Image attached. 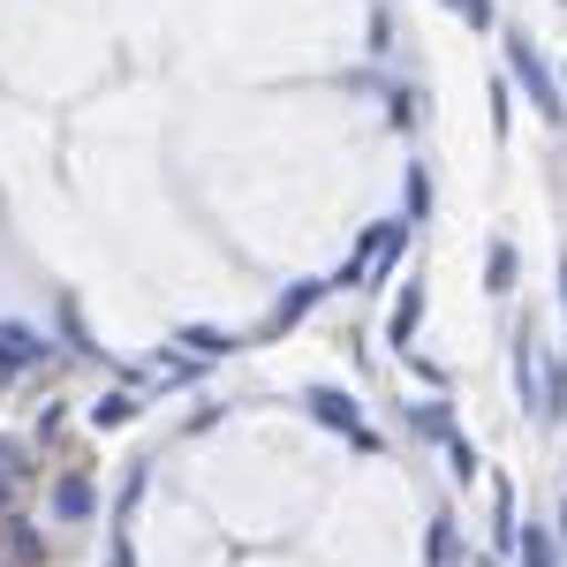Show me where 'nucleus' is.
Returning a JSON list of instances; mask_svg holds the SVG:
<instances>
[{
	"instance_id": "obj_8",
	"label": "nucleus",
	"mask_w": 567,
	"mask_h": 567,
	"mask_svg": "<svg viewBox=\"0 0 567 567\" xmlns=\"http://www.w3.org/2000/svg\"><path fill=\"white\" fill-rule=\"evenodd\" d=\"M523 560H529V567H553V553H545V537H529V545H523Z\"/></svg>"
},
{
	"instance_id": "obj_3",
	"label": "nucleus",
	"mask_w": 567,
	"mask_h": 567,
	"mask_svg": "<svg viewBox=\"0 0 567 567\" xmlns=\"http://www.w3.org/2000/svg\"><path fill=\"white\" fill-rule=\"evenodd\" d=\"M515 69H523V84H529V99L545 106V114H560V99H553V84H545V69L529 61V45H515Z\"/></svg>"
},
{
	"instance_id": "obj_2",
	"label": "nucleus",
	"mask_w": 567,
	"mask_h": 567,
	"mask_svg": "<svg viewBox=\"0 0 567 567\" xmlns=\"http://www.w3.org/2000/svg\"><path fill=\"white\" fill-rule=\"evenodd\" d=\"M53 515L84 523V515H91V484H84V477H61V484H53Z\"/></svg>"
},
{
	"instance_id": "obj_4",
	"label": "nucleus",
	"mask_w": 567,
	"mask_h": 567,
	"mask_svg": "<svg viewBox=\"0 0 567 567\" xmlns=\"http://www.w3.org/2000/svg\"><path fill=\"white\" fill-rule=\"evenodd\" d=\"M122 416H130V393H106V401L91 409V424H122Z\"/></svg>"
},
{
	"instance_id": "obj_5",
	"label": "nucleus",
	"mask_w": 567,
	"mask_h": 567,
	"mask_svg": "<svg viewBox=\"0 0 567 567\" xmlns=\"http://www.w3.org/2000/svg\"><path fill=\"white\" fill-rule=\"evenodd\" d=\"M310 401H318V416H326V424H355V409H341V393H310Z\"/></svg>"
},
{
	"instance_id": "obj_1",
	"label": "nucleus",
	"mask_w": 567,
	"mask_h": 567,
	"mask_svg": "<svg viewBox=\"0 0 567 567\" xmlns=\"http://www.w3.org/2000/svg\"><path fill=\"white\" fill-rule=\"evenodd\" d=\"M39 355H45V341L31 326H0V363H8V371H23V363H39Z\"/></svg>"
},
{
	"instance_id": "obj_6",
	"label": "nucleus",
	"mask_w": 567,
	"mask_h": 567,
	"mask_svg": "<svg viewBox=\"0 0 567 567\" xmlns=\"http://www.w3.org/2000/svg\"><path fill=\"white\" fill-rule=\"evenodd\" d=\"M182 341H189V349H197V355H219V349H227V341H219L213 326H189V333H182Z\"/></svg>"
},
{
	"instance_id": "obj_7",
	"label": "nucleus",
	"mask_w": 567,
	"mask_h": 567,
	"mask_svg": "<svg viewBox=\"0 0 567 567\" xmlns=\"http://www.w3.org/2000/svg\"><path fill=\"white\" fill-rule=\"evenodd\" d=\"M16 477H23V470H8V462H0V523H8V499H16Z\"/></svg>"
}]
</instances>
